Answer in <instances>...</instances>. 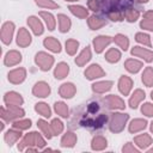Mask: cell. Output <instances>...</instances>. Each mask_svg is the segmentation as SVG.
I'll return each instance as SVG.
<instances>
[{
  "instance_id": "cell-52",
  "label": "cell",
  "mask_w": 153,
  "mask_h": 153,
  "mask_svg": "<svg viewBox=\"0 0 153 153\" xmlns=\"http://www.w3.org/2000/svg\"><path fill=\"white\" fill-rule=\"evenodd\" d=\"M151 130H152V133H153V122L151 123Z\"/></svg>"
},
{
  "instance_id": "cell-38",
  "label": "cell",
  "mask_w": 153,
  "mask_h": 153,
  "mask_svg": "<svg viewBox=\"0 0 153 153\" xmlns=\"http://www.w3.org/2000/svg\"><path fill=\"white\" fill-rule=\"evenodd\" d=\"M78 47H79V42L75 39H68L66 42V51L69 55H74L78 50Z\"/></svg>"
},
{
  "instance_id": "cell-45",
  "label": "cell",
  "mask_w": 153,
  "mask_h": 153,
  "mask_svg": "<svg viewBox=\"0 0 153 153\" xmlns=\"http://www.w3.org/2000/svg\"><path fill=\"white\" fill-rule=\"evenodd\" d=\"M108 16L114 22H120L123 19V14L120 10H110V11H108Z\"/></svg>"
},
{
  "instance_id": "cell-22",
  "label": "cell",
  "mask_w": 153,
  "mask_h": 153,
  "mask_svg": "<svg viewBox=\"0 0 153 153\" xmlns=\"http://www.w3.org/2000/svg\"><path fill=\"white\" fill-rule=\"evenodd\" d=\"M112 87V81H98L92 85V90L96 93H104Z\"/></svg>"
},
{
  "instance_id": "cell-20",
  "label": "cell",
  "mask_w": 153,
  "mask_h": 153,
  "mask_svg": "<svg viewBox=\"0 0 153 153\" xmlns=\"http://www.w3.org/2000/svg\"><path fill=\"white\" fill-rule=\"evenodd\" d=\"M43 44H44V47H45L47 49H49V50L53 51V53H60V51H61V44H60V42H59L56 38H54V37H47V38L44 39Z\"/></svg>"
},
{
  "instance_id": "cell-29",
  "label": "cell",
  "mask_w": 153,
  "mask_h": 153,
  "mask_svg": "<svg viewBox=\"0 0 153 153\" xmlns=\"http://www.w3.org/2000/svg\"><path fill=\"white\" fill-rule=\"evenodd\" d=\"M87 23H88V26H90L91 30H98V29H100L102 26L105 25V20L99 18V17H96V16H91L88 18Z\"/></svg>"
},
{
  "instance_id": "cell-19",
  "label": "cell",
  "mask_w": 153,
  "mask_h": 153,
  "mask_svg": "<svg viewBox=\"0 0 153 153\" xmlns=\"http://www.w3.org/2000/svg\"><path fill=\"white\" fill-rule=\"evenodd\" d=\"M143 99H145V92H143L142 90H140V88L135 90L134 93L131 94L130 99H129V105H130V108H131V109H136L137 105L140 104V102L143 100Z\"/></svg>"
},
{
  "instance_id": "cell-1",
  "label": "cell",
  "mask_w": 153,
  "mask_h": 153,
  "mask_svg": "<svg viewBox=\"0 0 153 153\" xmlns=\"http://www.w3.org/2000/svg\"><path fill=\"white\" fill-rule=\"evenodd\" d=\"M31 146H37L38 148H42L45 146V141L38 133L32 131V133H29L24 136L22 142L18 145V149L24 151L25 147H31Z\"/></svg>"
},
{
  "instance_id": "cell-30",
  "label": "cell",
  "mask_w": 153,
  "mask_h": 153,
  "mask_svg": "<svg viewBox=\"0 0 153 153\" xmlns=\"http://www.w3.org/2000/svg\"><path fill=\"white\" fill-rule=\"evenodd\" d=\"M57 19H59L60 31L61 32H67L71 29V19L67 16H65V14H59L57 16Z\"/></svg>"
},
{
  "instance_id": "cell-7",
  "label": "cell",
  "mask_w": 153,
  "mask_h": 153,
  "mask_svg": "<svg viewBox=\"0 0 153 153\" xmlns=\"http://www.w3.org/2000/svg\"><path fill=\"white\" fill-rule=\"evenodd\" d=\"M32 93H33V96H36L38 98H45L50 93V87L47 82L38 81V82L35 84V86L32 88Z\"/></svg>"
},
{
  "instance_id": "cell-10",
  "label": "cell",
  "mask_w": 153,
  "mask_h": 153,
  "mask_svg": "<svg viewBox=\"0 0 153 153\" xmlns=\"http://www.w3.org/2000/svg\"><path fill=\"white\" fill-rule=\"evenodd\" d=\"M111 41L112 39L109 36H98V37H96L93 39V47H94L96 53H98V54L102 53L105 49V47L111 43Z\"/></svg>"
},
{
  "instance_id": "cell-8",
  "label": "cell",
  "mask_w": 153,
  "mask_h": 153,
  "mask_svg": "<svg viewBox=\"0 0 153 153\" xmlns=\"http://www.w3.org/2000/svg\"><path fill=\"white\" fill-rule=\"evenodd\" d=\"M26 76V71L24 68H16L8 73V81L12 84H20Z\"/></svg>"
},
{
  "instance_id": "cell-33",
  "label": "cell",
  "mask_w": 153,
  "mask_h": 153,
  "mask_svg": "<svg viewBox=\"0 0 153 153\" xmlns=\"http://www.w3.org/2000/svg\"><path fill=\"white\" fill-rule=\"evenodd\" d=\"M105 59H106V61H109V62H111V63H115V62H117V61L121 59V53H120L117 49L111 48V49H109V50L106 51Z\"/></svg>"
},
{
  "instance_id": "cell-40",
  "label": "cell",
  "mask_w": 153,
  "mask_h": 153,
  "mask_svg": "<svg viewBox=\"0 0 153 153\" xmlns=\"http://www.w3.org/2000/svg\"><path fill=\"white\" fill-rule=\"evenodd\" d=\"M31 127V121L30 120H17L13 122V128L19 129V130H25Z\"/></svg>"
},
{
  "instance_id": "cell-16",
  "label": "cell",
  "mask_w": 153,
  "mask_h": 153,
  "mask_svg": "<svg viewBox=\"0 0 153 153\" xmlns=\"http://www.w3.org/2000/svg\"><path fill=\"white\" fill-rule=\"evenodd\" d=\"M27 24L31 27V30L33 31V33L36 36H39L43 33V24L41 23V20L37 17H29L27 18Z\"/></svg>"
},
{
  "instance_id": "cell-3",
  "label": "cell",
  "mask_w": 153,
  "mask_h": 153,
  "mask_svg": "<svg viewBox=\"0 0 153 153\" xmlns=\"http://www.w3.org/2000/svg\"><path fill=\"white\" fill-rule=\"evenodd\" d=\"M24 116V110L18 105H7L6 108H1V118L5 121H17Z\"/></svg>"
},
{
  "instance_id": "cell-56",
  "label": "cell",
  "mask_w": 153,
  "mask_h": 153,
  "mask_svg": "<svg viewBox=\"0 0 153 153\" xmlns=\"http://www.w3.org/2000/svg\"><path fill=\"white\" fill-rule=\"evenodd\" d=\"M66 1H78V0H66Z\"/></svg>"
},
{
  "instance_id": "cell-32",
  "label": "cell",
  "mask_w": 153,
  "mask_h": 153,
  "mask_svg": "<svg viewBox=\"0 0 153 153\" xmlns=\"http://www.w3.org/2000/svg\"><path fill=\"white\" fill-rule=\"evenodd\" d=\"M39 16L44 19V22H45V24L48 26V30L53 31L55 29V19H54V16L51 13H49V12H43V11L39 12Z\"/></svg>"
},
{
  "instance_id": "cell-44",
  "label": "cell",
  "mask_w": 153,
  "mask_h": 153,
  "mask_svg": "<svg viewBox=\"0 0 153 153\" xmlns=\"http://www.w3.org/2000/svg\"><path fill=\"white\" fill-rule=\"evenodd\" d=\"M135 39H136L139 43L145 44V45H147V47L151 45V38H149V36L146 35V33H143V32H139V33H136Z\"/></svg>"
},
{
  "instance_id": "cell-53",
  "label": "cell",
  "mask_w": 153,
  "mask_h": 153,
  "mask_svg": "<svg viewBox=\"0 0 153 153\" xmlns=\"http://www.w3.org/2000/svg\"><path fill=\"white\" fill-rule=\"evenodd\" d=\"M137 1H140V2H146V1H148V0H137Z\"/></svg>"
},
{
  "instance_id": "cell-15",
  "label": "cell",
  "mask_w": 153,
  "mask_h": 153,
  "mask_svg": "<svg viewBox=\"0 0 153 153\" xmlns=\"http://www.w3.org/2000/svg\"><path fill=\"white\" fill-rule=\"evenodd\" d=\"M22 61V55L17 50H10L4 59V62L6 66H14Z\"/></svg>"
},
{
  "instance_id": "cell-12",
  "label": "cell",
  "mask_w": 153,
  "mask_h": 153,
  "mask_svg": "<svg viewBox=\"0 0 153 153\" xmlns=\"http://www.w3.org/2000/svg\"><path fill=\"white\" fill-rule=\"evenodd\" d=\"M31 43V36L29 33V31L24 27H20L18 33H17V44L19 47H27Z\"/></svg>"
},
{
  "instance_id": "cell-34",
  "label": "cell",
  "mask_w": 153,
  "mask_h": 153,
  "mask_svg": "<svg viewBox=\"0 0 153 153\" xmlns=\"http://www.w3.org/2000/svg\"><path fill=\"white\" fill-rule=\"evenodd\" d=\"M69 11H71V12H72L74 16L79 17V18H86V17L88 16L87 10H86V8H84L82 6L72 5V6H69Z\"/></svg>"
},
{
  "instance_id": "cell-51",
  "label": "cell",
  "mask_w": 153,
  "mask_h": 153,
  "mask_svg": "<svg viewBox=\"0 0 153 153\" xmlns=\"http://www.w3.org/2000/svg\"><path fill=\"white\" fill-rule=\"evenodd\" d=\"M36 151V148H32V147H29L27 148V152H35Z\"/></svg>"
},
{
  "instance_id": "cell-21",
  "label": "cell",
  "mask_w": 153,
  "mask_h": 153,
  "mask_svg": "<svg viewBox=\"0 0 153 153\" xmlns=\"http://www.w3.org/2000/svg\"><path fill=\"white\" fill-rule=\"evenodd\" d=\"M90 60H91V50H90L88 47H86V48H85V49L76 56V59H75V63H76L78 66L82 67V66L86 65Z\"/></svg>"
},
{
  "instance_id": "cell-37",
  "label": "cell",
  "mask_w": 153,
  "mask_h": 153,
  "mask_svg": "<svg viewBox=\"0 0 153 153\" xmlns=\"http://www.w3.org/2000/svg\"><path fill=\"white\" fill-rule=\"evenodd\" d=\"M35 110H36L39 115H42V116H44V117H50V116H51L50 108H49L45 103H37L36 106H35Z\"/></svg>"
},
{
  "instance_id": "cell-17",
  "label": "cell",
  "mask_w": 153,
  "mask_h": 153,
  "mask_svg": "<svg viewBox=\"0 0 153 153\" xmlns=\"http://www.w3.org/2000/svg\"><path fill=\"white\" fill-rule=\"evenodd\" d=\"M75 86L72 84V82H66V84H62L59 92H60V96L63 97V98H72L74 94H75Z\"/></svg>"
},
{
  "instance_id": "cell-43",
  "label": "cell",
  "mask_w": 153,
  "mask_h": 153,
  "mask_svg": "<svg viewBox=\"0 0 153 153\" xmlns=\"http://www.w3.org/2000/svg\"><path fill=\"white\" fill-rule=\"evenodd\" d=\"M124 16L128 22H135L139 18V11L135 8H127L124 11Z\"/></svg>"
},
{
  "instance_id": "cell-48",
  "label": "cell",
  "mask_w": 153,
  "mask_h": 153,
  "mask_svg": "<svg viewBox=\"0 0 153 153\" xmlns=\"http://www.w3.org/2000/svg\"><path fill=\"white\" fill-rule=\"evenodd\" d=\"M140 26L145 30H149V31H153V22L148 20V19H143L141 23H140Z\"/></svg>"
},
{
  "instance_id": "cell-14",
  "label": "cell",
  "mask_w": 153,
  "mask_h": 153,
  "mask_svg": "<svg viewBox=\"0 0 153 153\" xmlns=\"http://www.w3.org/2000/svg\"><path fill=\"white\" fill-rule=\"evenodd\" d=\"M131 55L141 57L147 62L153 61V51H151L148 49H145V48H141V47H134L131 49Z\"/></svg>"
},
{
  "instance_id": "cell-6",
  "label": "cell",
  "mask_w": 153,
  "mask_h": 153,
  "mask_svg": "<svg viewBox=\"0 0 153 153\" xmlns=\"http://www.w3.org/2000/svg\"><path fill=\"white\" fill-rule=\"evenodd\" d=\"M14 32V24L12 22H6L1 27V39L5 44H10Z\"/></svg>"
},
{
  "instance_id": "cell-42",
  "label": "cell",
  "mask_w": 153,
  "mask_h": 153,
  "mask_svg": "<svg viewBox=\"0 0 153 153\" xmlns=\"http://www.w3.org/2000/svg\"><path fill=\"white\" fill-rule=\"evenodd\" d=\"M35 2L39 6V7H44V8H57L59 5L56 2H54L53 0H35Z\"/></svg>"
},
{
  "instance_id": "cell-5",
  "label": "cell",
  "mask_w": 153,
  "mask_h": 153,
  "mask_svg": "<svg viewBox=\"0 0 153 153\" xmlns=\"http://www.w3.org/2000/svg\"><path fill=\"white\" fill-rule=\"evenodd\" d=\"M104 104H106V106L109 109H124V100L122 98H120L118 96H115V94H110V96H106L104 99H103Z\"/></svg>"
},
{
  "instance_id": "cell-11",
  "label": "cell",
  "mask_w": 153,
  "mask_h": 153,
  "mask_svg": "<svg viewBox=\"0 0 153 153\" xmlns=\"http://www.w3.org/2000/svg\"><path fill=\"white\" fill-rule=\"evenodd\" d=\"M133 87V80L127 76V75H122L120 78V81H118V90L120 92L123 94V96H128L130 90Z\"/></svg>"
},
{
  "instance_id": "cell-9",
  "label": "cell",
  "mask_w": 153,
  "mask_h": 153,
  "mask_svg": "<svg viewBox=\"0 0 153 153\" xmlns=\"http://www.w3.org/2000/svg\"><path fill=\"white\" fill-rule=\"evenodd\" d=\"M105 72L102 69V67L99 65H91L86 71H85V76L88 80H93L100 76H104Z\"/></svg>"
},
{
  "instance_id": "cell-36",
  "label": "cell",
  "mask_w": 153,
  "mask_h": 153,
  "mask_svg": "<svg viewBox=\"0 0 153 153\" xmlns=\"http://www.w3.org/2000/svg\"><path fill=\"white\" fill-rule=\"evenodd\" d=\"M37 126H38V128L43 131V134L48 137V139H50L54 134H53V130H51V127H50V124H48V122H45V121H43V120H39L38 122H37Z\"/></svg>"
},
{
  "instance_id": "cell-26",
  "label": "cell",
  "mask_w": 153,
  "mask_h": 153,
  "mask_svg": "<svg viewBox=\"0 0 153 153\" xmlns=\"http://www.w3.org/2000/svg\"><path fill=\"white\" fill-rule=\"evenodd\" d=\"M124 67L130 73H137L142 67V62H140L137 60H134V59H129V60L126 61Z\"/></svg>"
},
{
  "instance_id": "cell-49",
  "label": "cell",
  "mask_w": 153,
  "mask_h": 153,
  "mask_svg": "<svg viewBox=\"0 0 153 153\" xmlns=\"http://www.w3.org/2000/svg\"><path fill=\"white\" fill-rule=\"evenodd\" d=\"M122 151L124 152V153H127V152H133V153H137L139 152V149L137 148H135L130 142H128L123 148H122Z\"/></svg>"
},
{
  "instance_id": "cell-35",
  "label": "cell",
  "mask_w": 153,
  "mask_h": 153,
  "mask_svg": "<svg viewBox=\"0 0 153 153\" xmlns=\"http://www.w3.org/2000/svg\"><path fill=\"white\" fill-rule=\"evenodd\" d=\"M114 39H115V43H116L121 49H123V50H127V49H128V47H129V39L127 38V36L118 33V35L115 36Z\"/></svg>"
},
{
  "instance_id": "cell-55",
  "label": "cell",
  "mask_w": 153,
  "mask_h": 153,
  "mask_svg": "<svg viewBox=\"0 0 153 153\" xmlns=\"http://www.w3.org/2000/svg\"><path fill=\"white\" fill-rule=\"evenodd\" d=\"M151 98L153 99V91H152V93H151Z\"/></svg>"
},
{
  "instance_id": "cell-27",
  "label": "cell",
  "mask_w": 153,
  "mask_h": 153,
  "mask_svg": "<svg viewBox=\"0 0 153 153\" xmlns=\"http://www.w3.org/2000/svg\"><path fill=\"white\" fill-rule=\"evenodd\" d=\"M76 142V135L72 131L66 133L61 139V145L63 147H73Z\"/></svg>"
},
{
  "instance_id": "cell-47",
  "label": "cell",
  "mask_w": 153,
  "mask_h": 153,
  "mask_svg": "<svg viewBox=\"0 0 153 153\" xmlns=\"http://www.w3.org/2000/svg\"><path fill=\"white\" fill-rule=\"evenodd\" d=\"M87 6H88V8H90V10H92V11H94V12H97V11H99V10H100L99 0H88Z\"/></svg>"
},
{
  "instance_id": "cell-2",
  "label": "cell",
  "mask_w": 153,
  "mask_h": 153,
  "mask_svg": "<svg viewBox=\"0 0 153 153\" xmlns=\"http://www.w3.org/2000/svg\"><path fill=\"white\" fill-rule=\"evenodd\" d=\"M129 118V115L127 114H121V112H114L110 116V122H109V128L112 133H120L124 129V126Z\"/></svg>"
},
{
  "instance_id": "cell-4",
  "label": "cell",
  "mask_w": 153,
  "mask_h": 153,
  "mask_svg": "<svg viewBox=\"0 0 153 153\" xmlns=\"http://www.w3.org/2000/svg\"><path fill=\"white\" fill-rule=\"evenodd\" d=\"M35 62L42 71H49L54 63V57L44 51H39L35 56Z\"/></svg>"
},
{
  "instance_id": "cell-13",
  "label": "cell",
  "mask_w": 153,
  "mask_h": 153,
  "mask_svg": "<svg viewBox=\"0 0 153 153\" xmlns=\"http://www.w3.org/2000/svg\"><path fill=\"white\" fill-rule=\"evenodd\" d=\"M4 100H5V103L7 105H18V106H20L23 104V102H24L23 97L19 93L14 92V91L7 92L5 94V97H4Z\"/></svg>"
},
{
  "instance_id": "cell-41",
  "label": "cell",
  "mask_w": 153,
  "mask_h": 153,
  "mask_svg": "<svg viewBox=\"0 0 153 153\" xmlns=\"http://www.w3.org/2000/svg\"><path fill=\"white\" fill-rule=\"evenodd\" d=\"M50 127H51V130H53V134H54V135H59V134L63 130V124H62V122H61L60 120H57V118H55V120L51 121Z\"/></svg>"
},
{
  "instance_id": "cell-31",
  "label": "cell",
  "mask_w": 153,
  "mask_h": 153,
  "mask_svg": "<svg viewBox=\"0 0 153 153\" xmlns=\"http://www.w3.org/2000/svg\"><path fill=\"white\" fill-rule=\"evenodd\" d=\"M142 82L147 87L153 86V68L152 67H146L145 68V71L142 73Z\"/></svg>"
},
{
  "instance_id": "cell-23",
  "label": "cell",
  "mask_w": 153,
  "mask_h": 153,
  "mask_svg": "<svg viewBox=\"0 0 153 153\" xmlns=\"http://www.w3.org/2000/svg\"><path fill=\"white\" fill-rule=\"evenodd\" d=\"M147 126V122L146 120H142V118H135L130 122L129 124V131L130 133H137L142 129H145Z\"/></svg>"
},
{
  "instance_id": "cell-24",
  "label": "cell",
  "mask_w": 153,
  "mask_h": 153,
  "mask_svg": "<svg viewBox=\"0 0 153 153\" xmlns=\"http://www.w3.org/2000/svg\"><path fill=\"white\" fill-rule=\"evenodd\" d=\"M106 145H108L106 139H105L104 136H102V135L94 136V137L92 139V142H91V147H92V149H94V151H102V149H104V148L106 147Z\"/></svg>"
},
{
  "instance_id": "cell-28",
  "label": "cell",
  "mask_w": 153,
  "mask_h": 153,
  "mask_svg": "<svg viewBox=\"0 0 153 153\" xmlns=\"http://www.w3.org/2000/svg\"><path fill=\"white\" fill-rule=\"evenodd\" d=\"M134 141L140 148H146L152 143V137L148 134H141V135L136 136L134 139Z\"/></svg>"
},
{
  "instance_id": "cell-18",
  "label": "cell",
  "mask_w": 153,
  "mask_h": 153,
  "mask_svg": "<svg viewBox=\"0 0 153 153\" xmlns=\"http://www.w3.org/2000/svg\"><path fill=\"white\" fill-rule=\"evenodd\" d=\"M20 136H22V133H20L19 129H16V128L14 129H10L5 134V141H6V143L8 146H12L13 143H16L20 139Z\"/></svg>"
},
{
  "instance_id": "cell-25",
  "label": "cell",
  "mask_w": 153,
  "mask_h": 153,
  "mask_svg": "<svg viewBox=\"0 0 153 153\" xmlns=\"http://www.w3.org/2000/svg\"><path fill=\"white\" fill-rule=\"evenodd\" d=\"M68 72H69V66L65 62H60L54 71V75L56 79H63L65 76H67Z\"/></svg>"
},
{
  "instance_id": "cell-39",
  "label": "cell",
  "mask_w": 153,
  "mask_h": 153,
  "mask_svg": "<svg viewBox=\"0 0 153 153\" xmlns=\"http://www.w3.org/2000/svg\"><path fill=\"white\" fill-rule=\"evenodd\" d=\"M54 108H55V111H56L60 116H62V117H68V106H67L65 103L57 102V103H55Z\"/></svg>"
},
{
  "instance_id": "cell-50",
  "label": "cell",
  "mask_w": 153,
  "mask_h": 153,
  "mask_svg": "<svg viewBox=\"0 0 153 153\" xmlns=\"http://www.w3.org/2000/svg\"><path fill=\"white\" fill-rule=\"evenodd\" d=\"M145 19H148L151 22H153V11H147L145 14H143Z\"/></svg>"
},
{
  "instance_id": "cell-54",
  "label": "cell",
  "mask_w": 153,
  "mask_h": 153,
  "mask_svg": "<svg viewBox=\"0 0 153 153\" xmlns=\"http://www.w3.org/2000/svg\"><path fill=\"white\" fill-rule=\"evenodd\" d=\"M148 152H149V153H153V148H151V149H149Z\"/></svg>"
},
{
  "instance_id": "cell-46",
  "label": "cell",
  "mask_w": 153,
  "mask_h": 153,
  "mask_svg": "<svg viewBox=\"0 0 153 153\" xmlns=\"http://www.w3.org/2000/svg\"><path fill=\"white\" fill-rule=\"evenodd\" d=\"M141 112H142L143 115L148 116V117H152V116H153V104H151V103L143 104L142 108H141Z\"/></svg>"
}]
</instances>
